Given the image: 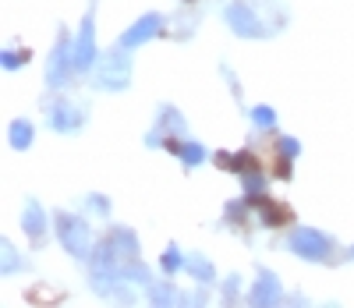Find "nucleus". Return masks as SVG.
Here are the masks:
<instances>
[{
	"label": "nucleus",
	"instance_id": "nucleus-1",
	"mask_svg": "<svg viewBox=\"0 0 354 308\" xmlns=\"http://www.w3.org/2000/svg\"><path fill=\"white\" fill-rule=\"evenodd\" d=\"M135 262H138V241H135V234L117 230V234H110L100 248H96L93 276H103V273H106V280L113 284L117 276H128V269H131Z\"/></svg>",
	"mask_w": 354,
	"mask_h": 308
},
{
	"label": "nucleus",
	"instance_id": "nucleus-2",
	"mask_svg": "<svg viewBox=\"0 0 354 308\" xmlns=\"http://www.w3.org/2000/svg\"><path fill=\"white\" fill-rule=\"evenodd\" d=\"M57 234H61V244L68 248V255L85 259L88 255V227L71 217V212H57Z\"/></svg>",
	"mask_w": 354,
	"mask_h": 308
},
{
	"label": "nucleus",
	"instance_id": "nucleus-3",
	"mask_svg": "<svg viewBox=\"0 0 354 308\" xmlns=\"http://www.w3.org/2000/svg\"><path fill=\"white\" fill-rule=\"evenodd\" d=\"M290 252L294 255H301V259H312V262H322L330 252H333V241L326 237V234H319V230H294L290 234Z\"/></svg>",
	"mask_w": 354,
	"mask_h": 308
},
{
	"label": "nucleus",
	"instance_id": "nucleus-4",
	"mask_svg": "<svg viewBox=\"0 0 354 308\" xmlns=\"http://www.w3.org/2000/svg\"><path fill=\"white\" fill-rule=\"evenodd\" d=\"M93 8L85 11V18H82V28H78V39H75V50H71V57H75V71H88L93 68V60H96V33H93Z\"/></svg>",
	"mask_w": 354,
	"mask_h": 308
},
{
	"label": "nucleus",
	"instance_id": "nucleus-5",
	"mask_svg": "<svg viewBox=\"0 0 354 308\" xmlns=\"http://www.w3.org/2000/svg\"><path fill=\"white\" fill-rule=\"evenodd\" d=\"M128 82H131V64H128V57H124L121 50L106 53L103 64H100V85H106V89H113V92H121V89H128Z\"/></svg>",
	"mask_w": 354,
	"mask_h": 308
},
{
	"label": "nucleus",
	"instance_id": "nucleus-6",
	"mask_svg": "<svg viewBox=\"0 0 354 308\" xmlns=\"http://www.w3.org/2000/svg\"><path fill=\"white\" fill-rule=\"evenodd\" d=\"M227 21H230V28H234L238 36H266L262 21L255 18V11H252L248 4H230V8H227Z\"/></svg>",
	"mask_w": 354,
	"mask_h": 308
},
{
	"label": "nucleus",
	"instance_id": "nucleus-7",
	"mask_svg": "<svg viewBox=\"0 0 354 308\" xmlns=\"http://www.w3.org/2000/svg\"><path fill=\"white\" fill-rule=\"evenodd\" d=\"M68 68H75V57H68V36H61L57 46H53V53H50V68H46L50 85H64Z\"/></svg>",
	"mask_w": 354,
	"mask_h": 308
},
{
	"label": "nucleus",
	"instance_id": "nucleus-8",
	"mask_svg": "<svg viewBox=\"0 0 354 308\" xmlns=\"http://www.w3.org/2000/svg\"><path fill=\"white\" fill-rule=\"evenodd\" d=\"M160 25H163V18H160V15H145V18H138V21L128 28V33L121 36V46H124V50H131V46H138V43H145V39H153Z\"/></svg>",
	"mask_w": 354,
	"mask_h": 308
},
{
	"label": "nucleus",
	"instance_id": "nucleus-9",
	"mask_svg": "<svg viewBox=\"0 0 354 308\" xmlns=\"http://www.w3.org/2000/svg\"><path fill=\"white\" fill-rule=\"evenodd\" d=\"M78 125H82V110H78V107L57 103V107L50 110V128H53V132H75Z\"/></svg>",
	"mask_w": 354,
	"mask_h": 308
},
{
	"label": "nucleus",
	"instance_id": "nucleus-10",
	"mask_svg": "<svg viewBox=\"0 0 354 308\" xmlns=\"http://www.w3.org/2000/svg\"><path fill=\"white\" fill-rule=\"evenodd\" d=\"M280 298V280L270 269H259V284L252 291V305H273Z\"/></svg>",
	"mask_w": 354,
	"mask_h": 308
},
{
	"label": "nucleus",
	"instance_id": "nucleus-11",
	"mask_svg": "<svg viewBox=\"0 0 354 308\" xmlns=\"http://www.w3.org/2000/svg\"><path fill=\"white\" fill-rule=\"evenodd\" d=\"M21 227L28 230V237H43V230H46V212H43V206L39 202H28L25 206V212H21Z\"/></svg>",
	"mask_w": 354,
	"mask_h": 308
},
{
	"label": "nucleus",
	"instance_id": "nucleus-12",
	"mask_svg": "<svg viewBox=\"0 0 354 308\" xmlns=\"http://www.w3.org/2000/svg\"><path fill=\"white\" fill-rule=\"evenodd\" d=\"M11 145L15 149H28V145H32V125H28V120H15V125H11Z\"/></svg>",
	"mask_w": 354,
	"mask_h": 308
},
{
	"label": "nucleus",
	"instance_id": "nucleus-13",
	"mask_svg": "<svg viewBox=\"0 0 354 308\" xmlns=\"http://www.w3.org/2000/svg\"><path fill=\"white\" fill-rule=\"evenodd\" d=\"M177 152H181V160L188 163V167H198L202 160H205V149L198 145V142H185V145H174Z\"/></svg>",
	"mask_w": 354,
	"mask_h": 308
},
{
	"label": "nucleus",
	"instance_id": "nucleus-14",
	"mask_svg": "<svg viewBox=\"0 0 354 308\" xmlns=\"http://www.w3.org/2000/svg\"><path fill=\"white\" fill-rule=\"evenodd\" d=\"M188 269H192V276H198V280H213V276H216L213 266L205 262L202 255H192V259H188Z\"/></svg>",
	"mask_w": 354,
	"mask_h": 308
},
{
	"label": "nucleus",
	"instance_id": "nucleus-15",
	"mask_svg": "<svg viewBox=\"0 0 354 308\" xmlns=\"http://www.w3.org/2000/svg\"><path fill=\"white\" fill-rule=\"evenodd\" d=\"M252 120H255L259 128H270L273 120H277V114H273L270 107H255V110H252Z\"/></svg>",
	"mask_w": 354,
	"mask_h": 308
},
{
	"label": "nucleus",
	"instance_id": "nucleus-16",
	"mask_svg": "<svg viewBox=\"0 0 354 308\" xmlns=\"http://www.w3.org/2000/svg\"><path fill=\"white\" fill-rule=\"evenodd\" d=\"M163 269H167V273L181 269V252H177L174 244H170V248H167V255H163Z\"/></svg>",
	"mask_w": 354,
	"mask_h": 308
},
{
	"label": "nucleus",
	"instance_id": "nucleus-17",
	"mask_svg": "<svg viewBox=\"0 0 354 308\" xmlns=\"http://www.w3.org/2000/svg\"><path fill=\"white\" fill-rule=\"evenodd\" d=\"M18 266V259H15V248H11V241H4V273H11Z\"/></svg>",
	"mask_w": 354,
	"mask_h": 308
},
{
	"label": "nucleus",
	"instance_id": "nucleus-18",
	"mask_svg": "<svg viewBox=\"0 0 354 308\" xmlns=\"http://www.w3.org/2000/svg\"><path fill=\"white\" fill-rule=\"evenodd\" d=\"M280 152H283L287 160H290V156H298V142H294V138H280Z\"/></svg>",
	"mask_w": 354,
	"mask_h": 308
},
{
	"label": "nucleus",
	"instance_id": "nucleus-19",
	"mask_svg": "<svg viewBox=\"0 0 354 308\" xmlns=\"http://www.w3.org/2000/svg\"><path fill=\"white\" fill-rule=\"evenodd\" d=\"M18 64H25V53L8 50V53H4V68H18Z\"/></svg>",
	"mask_w": 354,
	"mask_h": 308
},
{
	"label": "nucleus",
	"instance_id": "nucleus-20",
	"mask_svg": "<svg viewBox=\"0 0 354 308\" xmlns=\"http://www.w3.org/2000/svg\"><path fill=\"white\" fill-rule=\"evenodd\" d=\"M245 188L248 192H262V177L259 174H245Z\"/></svg>",
	"mask_w": 354,
	"mask_h": 308
},
{
	"label": "nucleus",
	"instance_id": "nucleus-21",
	"mask_svg": "<svg viewBox=\"0 0 354 308\" xmlns=\"http://www.w3.org/2000/svg\"><path fill=\"white\" fill-rule=\"evenodd\" d=\"M167 301H174V294L163 287V291H153V305H167Z\"/></svg>",
	"mask_w": 354,
	"mask_h": 308
},
{
	"label": "nucleus",
	"instance_id": "nucleus-22",
	"mask_svg": "<svg viewBox=\"0 0 354 308\" xmlns=\"http://www.w3.org/2000/svg\"><path fill=\"white\" fill-rule=\"evenodd\" d=\"M351 259H354V248H351Z\"/></svg>",
	"mask_w": 354,
	"mask_h": 308
}]
</instances>
